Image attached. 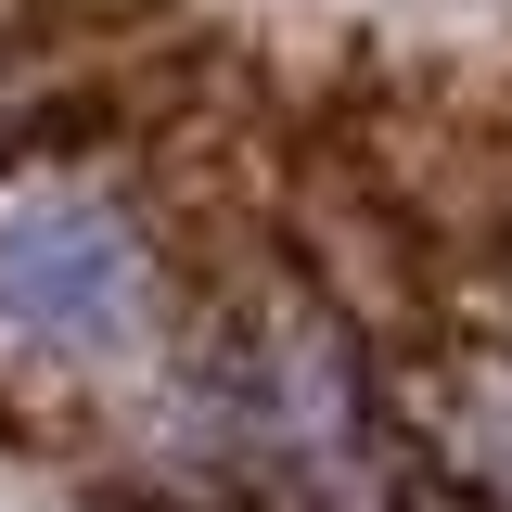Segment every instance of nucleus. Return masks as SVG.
<instances>
[{
    "instance_id": "obj_1",
    "label": "nucleus",
    "mask_w": 512,
    "mask_h": 512,
    "mask_svg": "<svg viewBox=\"0 0 512 512\" xmlns=\"http://www.w3.org/2000/svg\"><path fill=\"white\" fill-rule=\"evenodd\" d=\"M141 295H154V256L116 205L90 192H52V205H13L0 218V346H128L141 333Z\"/></svg>"
}]
</instances>
